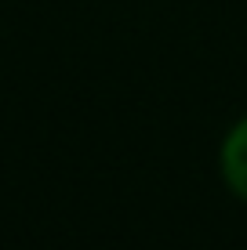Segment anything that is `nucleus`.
<instances>
[{
  "label": "nucleus",
  "mask_w": 247,
  "mask_h": 250,
  "mask_svg": "<svg viewBox=\"0 0 247 250\" xmlns=\"http://www.w3.org/2000/svg\"><path fill=\"white\" fill-rule=\"evenodd\" d=\"M222 178L240 200H247V116L222 142Z\"/></svg>",
  "instance_id": "nucleus-1"
}]
</instances>
